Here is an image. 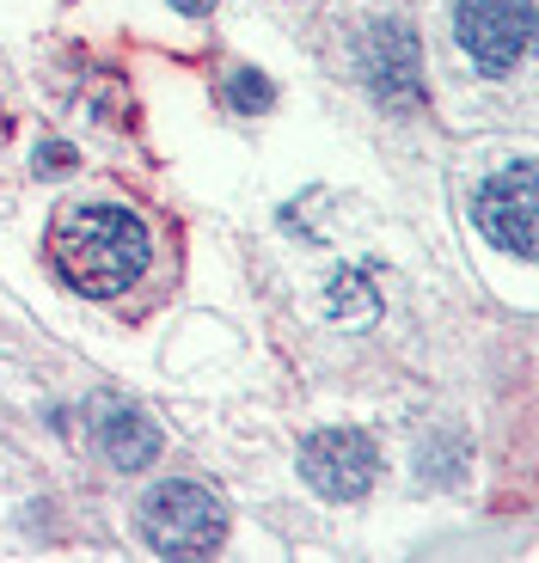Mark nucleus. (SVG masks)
<instances>
[{
	"mask_svg": "<svg viewBox=\"0 0 539 563\" xmlns=\"http://www.w3.org/2000/svg\"><path fill=\"white\" fill-rule=\"evenodd\" d=\"M50 257L86 300H117L154 264V233L123 202H68L50 227Z\"/></svg>",
	"mask_w": 539,
	"mask_h": 563,
	"instance_id": "f257e3e1",
	"label": "nucleus"
},
{
	"mask_svg": "<svg viewBox=\"0 0 539 563\" xmlns=\"http://www.w3.org/2000/svg\"><path fill=\"white\" fill-rule=\"evenodd\" d=\"M135 533L154 545V558H215L228 539V508L209 484L166 478L135 503Z\"/></svg>",
	"mask_w": 539,
	"mask_h": 563,
	"instance_id": "f03ea898",
	"label": "nucleus"
},
{
	"mask_svg": "<svg viewBox=\"0 0 539 563\" xmlns=\"http://www.w3.org/2000/svg\"><path fill=\"white\" fill-rule=\"evenodd\" d=\"M454 37L479 74H509L534 43V0H460Z\"/></svg>",
	"mask_w": 539,
	"mask_h": 563,
	"instance_id": "7ed1b4c3",
	"label": "nucleus"
},
{
	"mask_svg": "<svg viewBox=\"0 0 539 563\" xmlns=\"http://www.w3.org/2000/svg\"><path fill=\"white\" fill-rule=\"evenodd\" d=\"M300 478L326 503H355L381 478V453H374V441L362 429H312L300 441Z\"/></svg>",
	"mask_w": 539,
	"mask_h": 563,
	"instance_id": "20e7f679",
	"label": "nucleus"
},
{
	"mask_svg": "<svg viewBox=\"0 0 539 563\" xmlns=\"http://www.w3.org/2000/svg\"><path fill=\"white\" fill-rule=\"evenodd\" d=\"M534 159H509L503 172H491V178L479 184V197H472V221H479V233L497 252L509 257H534Z\"/></svg>",
	"mask_w": 539,
	"mask_h": 563,
	"instance_id": "39448f33",
	"label": "nucleus"
},
{
	"mask_svg": "<svg viewBox=\"0 0 539 563\" xmlns=\"http://www.w3.org/2000/svg\"><path fill=\"white\" fill-rule=\"evenodd\" d=\"M92 441H99V453L117 472H147V465L160 460V448H166L160 422L147 417V410L123 405V398H105V405L92 410Z\"/></svg>",
	"mask_w": 539,
	"mask_h": 563,
	"instance_id": "423d86ee",
	"label": "nucleus"
},
{
	"mask_svg": "<svg viewBox=\"0 0 539 563\" xmlns=\"http://www.w3.org/2000/svg\"><path fill=\"white\" fill-rule=\"evenodd\" d=\"M369 80L381 99H417V49H411V31L386 25L381 37H374V62H369Z\"/></svg>",
	"mask_w": 539,
	"mask_h": 563,
	"instance_id": "0eeeda50",
	"label": "nucleus"
},
{
	"mask_svg": "<svg viewBox=\"0 0 539 563\" xmlns=\"http://www.w3.org/2000/svg\"><path fill=\"white\" fill-rule=\"evenodd\" d=\"M374 307H381V300H374V288L362 276H338V282H331V295H326V312L338 324H369Z\"/></svg>",
	"mask_w": 539,
	"mask_h": 563,
	"instance_id": "6e6552de",
	"label": "nucleus"
},
{
	"mask_svg": "<svg viewBox=\"0 0 539 563\" xmlns=\"http://www.w3.org/2000/svg\"><path fill=\"white\" fill-rule=\"evenodd\" d=\"M228 104H233V111H245V117H257V111L276 104V86H270L264 74L240 68V74H228Z\"/></svg>",
	"mask_w": 539,
	"mask_h": 563,
	"instance_id": "1a4fd4ad",
	"label": "nucleus"
},
{
	"mask_svg": "<svg viewBox=\"0 0 539 563\" xmlns=\"http://www.w3.org/2000/svg\"><path fill=\"white\" fill-rule=\"evenodd\" d=\"M31 172H37V178H62V172H74V147H68V141H43L37 166H31Z\"/></svg>",
	"mask_w": 539,
	"mask_h": 563,
	"instance_id": "9d476101",
	"label": "nucleus"
},
{
	"mask_svg": "<svg viewBox=\"0 0 539 563\" xmlns=\"http://www.w3.org/2000/svg\"><path fill=\"white\" fill-rule=\"evenodd\" d=\"M172 7H178V13H190V19H197V13H209L215 0H172Z\"/></svg>",
	"mask_w": 539,
	"mask_h": 563,
	"instance_id": "9b49d317",
	"label": "nucleus"
}]
</instances>
